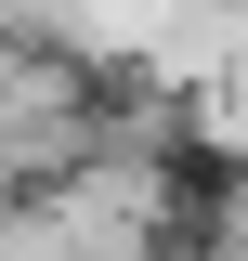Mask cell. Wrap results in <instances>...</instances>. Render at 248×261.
Instances as JSON below:
<instances>
[{"label":"cell","instance_id":"cell-1","mask_svg":"<svg viewBox=\"0 0 248 261\" xmlns=\"http://www.w3.org/2000/svg\"><path fill=\"white\" fill-rule=\"evenodd\" d=\"M196 196H209V157H157V144H105L65 183H39L27 209L53 222L65 261H183L196 248Z\"/></svg>","mask_w":248,"mask_h":261},{"label":"cell","instance_id":"cell-2","mask_svg":"<svg viewBox=\"0 0 248 261\" xmlns=\"http://www.w3.org/2000/svg\"><path fill=\"white\" fill-rule=\"evenodd\" d=\"M105 105H118V79H105L92 53L0 39V183L39 196V183H65L79 157H105Z\"/></svg>","mask_w":248,"mask_h":261},{"label":"cell","instance_id":"cell-3","mask_svg":"<svg viewBox=\"0 0 248 261\" xmlns=\"http://www.w3.org/2000/svg\"><path fill=\"white\" fill-rule=\"evenodd\" d=\"M183 261H248V170H209V196H196V248Z\"/></svg>","mask_w":248,"mask_h":261},{"label":"cell","instance_id":"cell-4","mask_svg":"<svg viewBox=\"0 0 248 261\" xmlns=\"http://www.w3.org/2000/svg\"><path fill=\"white\" fill-rule=\"evenodd\" d=\"M0 261H65V248H53V222H39V209H0Z\"/></svg>","mask_w":248,"mask_h":261}]
</instances>
